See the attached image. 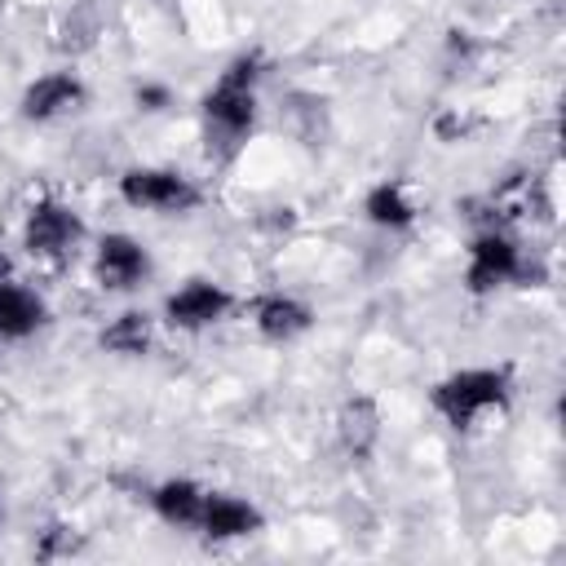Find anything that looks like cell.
<instances>
[{"instance_id":"277c9868","label":"cell","mask_w":566,"mask_h":566,"mask_svg":"<svg viewBox=\"0 0 566 566\" xmlns=\"http://www.w3.org/2000/svg\"><path fill=\"white\" fill-rule=\"evenodd\" d=\"M84 239V221L71 203L62 199H35L27 208V221H22V248L40 261H62L80 248Z\"/></svg>"},{"instance_id":"6da1fadb","label":"cell","mask_w":566,"mask_h":566,"mask_svg":"<svg viewBox=\"0 0 566 566\" xmlns=\"http://www.w3.org/2000/svg\"><path fill=\"white\" fill-rule=\"evenodd\" d=\"M261 71H265L261 53H239V57L226 62V71L217 75V84L203 93L208 155L234 159L239 146L248 142V133L256 128V80H261Z\"/></svg>"},{"instance_id":"7c38bea8","label":"cell","mask_w":566,"mask_h":566,"mask_svg":"<svg viewBox=\"0 0 566 566\" xmlns=\"http://www.w3.org/2000/svg\"><path fill=\"white\" fill-rule=\"evenodd\" d=\"M203 486L195 478H164L155 491H150V509L159 522L168 526H199V513H203Z\"/></svg>"},{"instance_id":"2e32d148","label":"cell","mask_w":566,"mask_h":566,"mask_svg":"<svg viewBox=\"0 0 566 566\" xmlns=\"http://www.w3.org/2000/svg\"><path fill=\"white\" fill-rule=\"evenodd\" d=\"M133 97H137V106H142V111H150V115L172 106V93H168V84H150V80H146V84H137V93H133Z\"/></svg>"},{"instance_id":"9c48e42d","label":"cell","mask_w":566,"mask_h":566,"mask_svg":"<svg viewBox=\"0 0 566 566\" xmlns=\"http://www.w3.org/2000/svg\"><path fill=\"white\" fill-rule=\"evenodd\" d=\"M252 327L265 340L287 345V340H296V336H305L314 327V310L292 292H265V296L252 301Z\"/></svg>"},{"instance_id":"ba28073f","label":"cell","mask_w":566,"mask_h":566,"mask_svg":"<svg viewBox=\"0 0 566 566\" xmlns=\"http://www.w3.org/2000/svg\"><path fill=\"white\" fill-rule=\"evenodd\" d=\"M80 102H84V80L75 71H49L22 88V119L49 124V119L71 115Z\"/></svg>"},{"instance_id":"3957f363","label":"cell","mask_w":566,"mask_h":566,"mask_svg":"<svg viewBox=\"0 0 566 566\" xmlns=\"http://www.w3.org/2000/svg\"><path fill=\"white\" fill-rule=\"evenodd\" d=\"M119 199L128 208L142 212H164V217H181L190 208H199V186L172 168H128L119 177Z\"/></svg>"},{"instance_id":"4fadbf2b","label":"cell","mask_w":566,"mask_h":566,"mask_svg":"<svg viewBox=\"0 0 566 566\" xmlns=\"http://www.w3.org/2000/svg\"><path fill=\"white\" fill-rule=\"evenodd\" d=\"M97 340H102V349H111V354H119V358H142V354H150L155 323H150L146 310H124V314H115V318L102 327Z\"/></svg>"},{"instance_id":"9a60e30c","label":"cell","mask_w":566,"mask_h":566,"mask_svg":"<svg viewBox=\"0 0 566 566\" xmlns=\"http://www.w3.org/2000/svg\"><path fill=\"white\" fill-rule=\"evenodd\" d=\"M336 429H340V442H345L349 455H367L376 447V438H380V411H376V402L371 398H349L340 407Z\"/></svg>"},{"instance_id":"8fae6325","label":"cell","mask_w":566,"mask_h":566,"mask_svg":"<svg viewBox=\"0 0 566 566\" xmlns=\"http://www.w3.org/2000/svg\"><path fill=\"white\" fill-rule=\"evenodd\" d=\"M44 318H49V310H44V301L31 287H22L13 279H0V336L4 340L35 336L44 327Z\"/></svg>"},{"instance_id":"7a4b0ae2","label":"cell","mask_w":566,"mask_h":566,"mask_svg":"<svg viewBox=\"0 0 566 566\" xmlns=\"http://www.w3.org/2000/svg\"><path fill=\"white\" fill-rule=\"evenodd\" d=\"M513 398V380L504 367H464L433 385L429 402L451 429H473L482 416L504 411Z\"/></svg>"},{"instance_id":"30bf717a","label":"cell","mask_w":566,"mask_h":566,"mask_svg":"<svg viewBox=\"0 0 566 566\" xmlns=\"http://www.w3.org/2000/svg\"><path fill=\"white\" fill-rule=\"evenodd\" d=\"M265 526L261 509L239 500V495H226V491H212L203 495V513H199V531L212 539V544H226V539H248Z\"/></svg>"},{"instance_id":"e0dca14e","label":"cell","mask_w":566,"mask_h":566,"mask_svg":"<svg viewBox=\"0 0 566 566\" xmlns=\"http://www.w3.org/2000/svg\"><path fill=\"white\" fill-rule=\"evenodd\" d=\"M0 279H9V256L0 252Z\"/></svg>"},{"instance_id":"5b68a950","label":"cell","mask_w":566,"mask_h":566,"mask_svg":"<svg viewBox=\"0 0 566 566\" xmlns=\"http://www.w3.org/2000/svg\"><path fill=\"white\" fill-rule=\"evenodd\" d=\"M234 310V296L212 279H190L164 301V323L177 332H203Z\"/></svg>"},{"instance_id":"8992f818","label":"cell","mask_w":566,"mask_h":566,"mask_svg":"<svg viewBox=\"0 0 566 566\" xmlns=\"http://www.w3.org/2000/svg\"><path fill=\"white\" fill-rule=\"evenodd\" d=\"M517 274H526V265H522V248L509 239V234H500V230H482L473 243H469V265H464V283H469V292H495L500 283H509V279H517Z\"/></svg>"},{"instance_id":"52a82bcc","label":"cell","mask_w":566,"mask_h":566,"mask_svg":"<svg viewBox=\"0 0 566 566\" xmlns=\"http://www.w3.org/2000/svg\"><path fill=\"white\" fill-rule=\"evenodd\" d=\"M150 274V256L133 234H102L93 248V279L106 292H133Z\"/></svg>"},{"instance_id":"5bb4252c","label":"cell","mask_w":566,"mask_h":566,"mask_svg":"<svg viewBox=\"0 0 566 566\" xmlns=\"http://www.w3.org/2000/svg\"><path fill=\"white\" fill-rule=\"evenodd\" d=\"M363 212L380 230H407L416 221V203H411V195H407L402 181H376L367 190V199H363Z\"/></svg>"}]
</instances>
